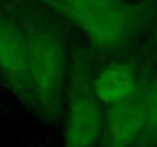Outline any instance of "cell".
Here are the masks:
<instances>
[{
    "label": "cell",
    "mask_w": 157,
    "mask_h": 147,
    "mask_svg": "<svg viewBox=\"0 0 157 147\" xmlns=\"http://www.w3.org/2000/svg\"><path fill=\"white\" fill-rule=\"evenodd\" d=\"M17 14L28 51L31 75V109L46 123L61 121L70 80L73 51L64 22L41 0H9Z\"/></svg>",
    "instance_id": "6da1fadb"
},
{
    "label": "cell",
    "mask_w": 157,
    "mask_h": 147,
    "mask_svg": "<svg viewBox=\"0 0 157 147\" xmlns=\"http://www.w3.org/2000/svg\"><path fill=\"white\" fill-rule=\"evenodd\" d=\"M70 25L96 58L125 55L148 25L150 11L133 0H41Z\"/></svg>",
    "instance_id": "7a4b0ae2"
},
{
    "label": "cell",
    "mask_w": 157,
    "mask_h": 147,
    "mask_svg": "<svg viewBox=\"0 0 157 147\" xmlns=\"http://www.w3.org/2000/svg\"><path fill=\"white\" fill-rule=\"evenodd\" d=\"M93 66L87 55L73 51L69 88L63 109L61 147H101L105 107L92 91Z\"/></svg>",
    "instance_id": "3957f363"
},
{
    "label": "cell",
    "mask_w": 157,
    "mask_h": 147,
    "mask_svg": "<svg viewBox=\"0 0 157 147\" xmlns=\"http://www.w3.org/2000/svg\"><path fill=\"white\" fill-rule=\"evenodd\" d=\"M0 81L31 109L32 89L26 40L9 0H0Z\"/></svg>",
    "instance_id": "277c9868"
},
{
    "label": "cell",
    "mask_w": 157,
    "mask_h": 147,
    "mask_svg": "<svg viewBox=\"0 0 157 147\" xmlns=\"http://www.w3.org/2000/svg\"><path fill=\"white\" fill-rule=\"evenodd\" d=\"M145 81L136 60L125 55L104 60L102 64L93 67L90 77L92 91L104 107L133 98Z\"/></svg>",
    "instance_id": "5b68a950"
},
{
    "label": "cell",
    "mask_w": 157,
    "mask_h": 147,
    "mask_svg": "<svg viewBox=\"0 0 157 147\" xmlns=\"http://www.w3.org/2000/svg\"><path fill=\"white\" fill-rule=\"evenodd\" d=\"M145 124V101L140 88L133 98L105 107L101 147H140Z\"/></svg>",
    "instance_id": "8992f818"
},
{
    "label": "cell",
    "mask_w": 157,
    "mask_h": 147,
    "mask_svg": "<svg viewBox=\"0 0 157 147\" xmlns=\"http://www.w3.org/2000/svg\"><path fill=\"white\" fill-rule=\"evenodd\" d=\"M145 101V133L140 147H157V75L147 78L142 86Z\"/></svg>",
    "instance_id": "52a82bcc"
}]
</instances>
